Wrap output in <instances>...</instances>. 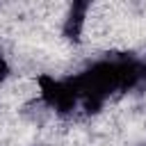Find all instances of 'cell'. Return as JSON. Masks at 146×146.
I'll use <instances>...</instances> for the list:
<instances>
[{
  "instance_id": "6da1fadb",
  "label": "cell",
  "mask_w": 146,
  "mask_h": 146,
  "mask_svg": "<svg viewBox=\"0 0 146 146\" xmlns=\"http://www.w3.org/2000/svg\"><path fill=\"white\" fill-rule=\"evenodd\" d=\"M9 75H11V66H9L7 57H5V55H0V84H2V82H7V80H9Z\"/></svg>"
}]
</instances>
